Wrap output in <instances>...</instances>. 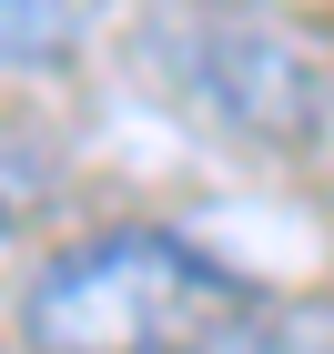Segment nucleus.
<instances>
[{
  "label": "nucleus",
  "mask_w": 334,
  "mask_h": 354,
  "mask_svg": "<svg viewBox=\"0 0 334 354\" xmlns=\"http://www.w3.org/2000/svg\"><path fill=\"white\" fill-rule=\"evenodd\" d=\"M82 51V0H0V71H61Z\"/></svg>",
  "instance_id": "3"
},
{
  "label": "nucleus",
  "mask_w": 334,
  "mask_h": 354,
  "mask_svg": "<svg viewBox=\"0 0 334 354\" xmlns=\"http://www.w3.org/2000/svg\"><path fill=\"white\" fill-rule=\"evenodd\" d=\"M223 354H334V344L314 334V314H294V304H274V294H263L243 324L223 334Z\"/></svg>",
  "instance_id": "4"
},
{
  "label": "nucleus",
  "mask_w": 334,
  "mask_h": 354,
  "mask_svg": "<svg viewBox=\"0 0 334 354\" xmlns=\"http://www.w3.org/2000/svg\"><path fill=\"white\" fill-rule=\"evenodd\" d=\"M253 283L213 263L163 223H111L61 243L21 294L30 354H223V334L253 314Z\"/></svg>",
  "instance_id": "1"
},
{
  "label": "nucleus",
  "mask_w": 334,
  "mask_h": 354,
  "mask_svg": "<svg viewBox=\"0 0 334 354\" xmlns=\"http://www.w3.org/2000/svg\"><path fill=\"white\" fill-rule=\"evenodd\" d=\"M142 71L203 132L253 152H304L334 122V71L263 0H142Z\"/></svg>",
  "instance_id": "2"
},
{
  "label": "nucleus",
  "mask_w": 334,
  "mask_h": 354,
  "mask_svg": "<svg viewBox=\"0 0 334 354\" xmlns=\"http://www.w3.org/2000/svg\"><path fill=\"white\" fill-rule=\"evenodd\" d=\"M41 183H51V172L30 162V152H0V223H21L30 203H41Z\"/></svg>",
  "instance_id": "5"
}]
</instances>
